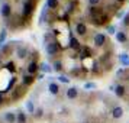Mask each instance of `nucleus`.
I'll return each instance as SVG.
<instances>
[{"instance_id": "f257e3e1", "label": "nucleus", "mask_w": 129, "mask_h": 123, "mask_svg": "<svg viewBox=\"0 0 129 123\" xmlns=\"http://www.w3.org/2000/svg\"><path fill=\"white\" fill-rule=\"evenodd\" d=\"M58 51H59L58 42H57V41L48 42V45H47V54H48V55H55Z\"/></svg>"}, {"instance_id": "f03ea898", "label": "nucleus", "mask_w": 129, "mask_h": 123, "mask_svg": "<svg viewBox=\"0 0 129 123\" xmlns=\"http://www.w3.org/2000/svg\"><path fill=\"white\" fill-rule=\"evenodd\" d=\"M93 42L96 47H103L106 44V35L105 33H96L93 38Z\"/></svg>"}, {"instance_id": "7ed1b4c3", "label": "nucleus", "mask_w": 129, "mask_h": 123, "mask_svg": "<svg viewBox=\"0 0 129 123\" xmlns=\"http://www.w3.org/2000/svg\"><path fill=\"white\" fill-rule=\"evenodd\" d=\"M32 10H34V3L30 0H26L23 3V15L26 18H29L30 15H32Z\"/></svg>"}, {"instance_id": "20e7f679", "label": "nucleus", "mask_w": 129, "mask_h": 123, "mask_svg": "<svg viewBox=\"0 0 129 123\" xmlns=\"http://www.w3.org/2000/svg\"><path fill=\"white\" fill-rule=\"evenodd\" d=\"M5 120H6L7 123H16L18 122V113L6 111V113H5Z\"/></svg>"}, {"instance_id": "39448f33", "label": "nucleus", "mask_w": 129, "mask_h": 123, "mask_svg": "<svg viewBox=\"0 0 129 123\" xmlns=\"http://www.w3.org/2000/svg\"><path fill=\"white\" fill-rule=\"evenodd\" d=\"M76 33L80 35V36L86 35V33H87V26L83 23V22H78V23L76 25Z\"/></svg>"}, {"instance_id": "423d86ee", "label": "nucleus", "mask_w": 129, "mask_h": 123, "mask_svg": "<svg viewBox=\"0 0 129 123\" xmlns=\"http://www.w3.org/2000/svg\"><path fill=\"white\" fill-rule=\"evenodd\" d=\"M39 70V65L36 64V61H30L29 64H28V74L30 75H35L36 72Z\"/></svg>"}, {"instance_id": "0eeeda50", "label": "nucleus", "mask_w": 129, "mask_h": 123, "mask_svg": "<svg viewBox=\"0 0 129 123\" xmlns=\"http://www.w3.org/2000/svg\"><path fill=\"white\" fill-rule=\"evenodd\" d=\"M65 96H67V99H77V96H78V88L77 87H70L67 91H65Z\"/></svg>"}, {"instance_id": "6e6552de", "label": "nucleus", "mask_w": 129, "mask_h": 123, "mask_svg": "<svg viewBox=\"0 0 129 123\" xmlns=\"http://www.w3.org/2000/svg\"><path fill=\"white\" fill-rule=\"evenodd\" d=\"M93 22L96 25H105L106 22H107V16L103 15V13H100V15H97V16H94L93 18Z\"/></svg>"}, {"instance_id": "1a4fd4ad", "label": "nucleus", "mask_w": 129, "mask_h": 123, "mask_svg": "<svg viewBox=\"0 0 129 123\" xmlns=\"http://www.w3.org/2000/svg\"><path fill=\"white\" fill-rule=\"evenodd\" d=\"M112 116H113V119H120V117L123 116V109L120 106L113 107V109H112Z\"/></svg>"}, {"instance_id": "9d476101", "label": "nucleus", "mask_w": 129, "mask_h": 123, "mask_svg": "<svg viewBox=\"0 0 129 123\" xmlns=\"http://www.w3.org/2000/svg\"><path fill=\"white\" fill-rule=\"evenodd\" d=\"M10 15H12V7H10V5H3V7H2V16L3 18H10Z\"/></svg>"}, {"instance_id": "9b49d317", "label": "nucleus", "mask_w": 129, "mask_h": 123, "mask_svg": "<svg viewBox=\"0 0 129 123\" xmlns=\"http://www.w3.org/2000/svg\"><path fill=\"white\" fill-rule=\"evenodd\" d=\"M39 70L42 71V74H49V72H52V67L49 64H47V62H42V64H39Z\"/></svg>"}, {"instance_id": "f8f14e48", "label": "nucleus", "mask_w": 129, "mask_h": 123, "mask_svg": "<svg viewBox=\"0 0 129 123\" xmlns=\"http://www.w3.org/2000/svg\"><path fill=\"white\" fill-rule=\"evenodd\" d=\"M23 94H25V88H23V87H18L15 91H13L12 99H13V100H18V99H20Z\"/></svg>"}, {"instance_id": "ddd939ff", "label": "nucleus", "mask_w": 129, "mask_h": 123, "mask_svg": "<svg viewBox=\"0 0 129 123\" xmlns=\"http://www.w3.org/2000/svg\"><path fill=\"white\" fill-rule=\"evenodd\" d=\"M113 91H115V94H116L117 97H123V96H125V93H126V88H125V86H120V84H119V86H116V87H115V90H113Z\"/></svg>"}, {"instance_id": "4468645a", "label": "nucleus", "mask_w": 129, "mask_h": 123, "mask_svg": "<svg viewBox=\"0 0 129 123\" xmlns=\"http://www.w3.org/2000/svg\"><path fill=\"white\" fill-rule=\"evenodd\" d=\"M119 61L123 67H129V55L128 54H120L119 55Z\"/></svg>"}, {"instance_id": "2eb2a0df", "label": "nucleus", "mask_w": 129, "mask_h": 123, "mask_svg": "<svg viewBox=\"0 0 129 123\" xmlns=\"http://www.w3.org/2000/svg\"><path fill=\"white\" fill-rule=\"evenodd\" d=\"M48 90H49V93H51V94H58L59 93V87H58V84H57V83H49Z\"/></svg>"}, {"instance_id": "dca6fc26", "label": "nucleus", "mask_w": 129, "mask_h": 123, "mask_svg": "<svg viewBox=\"0 0 129 123\" xmlns=\"http://www.w3.org/2000/svg\"><path fill=\"white\" fill-rule=\"evenodd\" d=\"M116 41L120 42V44H125V42L128 41L126 32H117V33H116Z\"/></svg>"}, {"instance_id": "f3484780", "label": "nucleus", "mask_w": 129, "mask_h": 123, "mask_svg": "<svg viewBox=\"0 0 129 123\" xmlns=\"http://www.w3.org/2000/svg\"><path fill=\"white\" fill-rule=\"evenodd\" d=\"M28 122V117H26V113H23V111L20 110L18 111V122L16 123H26Z\"/></svg>"}, {"instance_id": "a211bd4d", "label": "nucleus", "mask_w": 129, "mask_h": 123, "mask_svg": "<svg viewBox=\"0 0 129 123\" xmlns=\"http://www.w3.org/2000/svg\"><path fill=\"white\" fill-rule=\"evenodd\" d=\"M16 84V77H12L10 80H9V83H7V86H6V88H5V91L3 93H6V91H10L13 88V86Z\"/></svg>"}, {"instance_id": "6ab92c4d", "label": "nucleus", "mask_w": 129, "mask_h": 123, "mask_svg": "<svg viewBox=\"0 0 129 123\" xmlns=\"http://www.w3.org/2000/svg\"><path fill=\"white\" fill-rule=\"evenodd\" d=\"M34 80H35V78H34V75L28 74V75L23 77V80H22V81H23L25 86H30V84H34Z\"/></svg>"}, {"instance_id": "aec40b11", "label": "nucleus", "mask_w": 129, "mask_h": 123, "mask_svg": "<svg viewBox=\"0 0 129 123\" xmlns=\"http://www.w3.org/2000/svg\"><path fill=\"white\" fill-rule=\"evenodd\" d=\"M47 6L49 9H57L58 7V0H47Z\"/></svg>"}, {"instance_id": "412c9836", "label": "nucleus", "mask_w": 129, "mask_h": 123, "mask_svg": "<svg viewBox=\"0 0 129 123\" xmlns=\"http://www.w3.org/2000/svg\"><path fill=\"white\" fill-rule=\"evenodd\" d=\"M52 70L57 71V72H59V71L62 70V62H61V61H55V62L52 64Z\"/></svg>"}, {"instance_id": "4be33fe9", "label": "nucleus", "mask_w": 129, "mask_h": 123, "mask_svg": "<svg viewBox=\"0 0 129 123\" xmlns=\"http://www.w3.org/2000/svg\"><path fill=\"white\" fill-rule=\"evenodd\" d=\"M5 68H6V71H10V72H15L16 71V68H15V62H6L5 64Z\"/></svg>"}, {"instance_id": "5701e85b", "label": "nucleus", "mask_w": 129, "mask_h": 123, "mask_svg": "<svg viewBox=\"0 0 129 123\" xmlns=\"http://www.w3.org/2000/svg\"><path fill=\"white\" fill-rule=\"evenodd\" d=\"M26 109H28V111H29V113L35 114L36 109H35V106H34V103H32V101H26Z\"/></svg>"}, {"instance_id": "b1692460", "label": "nucleus", "mask_w": 129, "mask_h": 123, "mask_svg": "<svg viewBox=\"0 0 129 123\" xmlns=\"http://www.w3.org/2000/svg\"><path fill=\"white\" fill-rule=\"evenodd\" d=\"M16 52H18L19 58H25V57H26V54H28V51H26V48H20V47H19Z\"/></svg>"}, {"instance_id": "393cba45", "label": "nucleus", "mask_w": 129, "mask_h": 123, "mask_svg": "<svg viewBox=\"0 0 129 123\" xmlns=\"http://www.w3.org/2000/svg\"><path fill=\"white\" fill-rule=\"evenodd\" d=\"M6 35H7V30L6 29H2V32H0V48H2L3 42H5V39H6Z\"/></svg>"}, {"instance_id": "a878e982", "label": "nucleus", "mask_w": 129, "mask_h": 123, "mask_svg": "<svg viewBox=\"0 0 129 123\" xmlns=\"http://www.w3.org/2000/svg\"><path fill=\"white\" fill-rule=\"evenodd\" d=\"M70 47L71 48H78V47H80V45H78V41H77L74 36H71V38H70Z\"/></svg>"}, {"instance_id": "bb28decb", "label": "nucleus", "mask_w": 129, "mask_h": 123, "mask_svg": "<svg viewBox=\"0 0 129 123\" xmlns=\"http://www.w3.org/2000/svg\"><path fill=\"white\" fill-rule=\"evenodd\" d=\"M80 55H81V58H87V57H91V52L88 48H83V52Z\"/></svg>"}, {"instance_id": "cd10ccee", "label": "nucleus", "mask_w": 129, "mask_h": 123, "mask_svg": "<svg viewBox=\"0 0 129 123\" xmlns=\"http://www.w3.org/2000/svg\"><path fill=\"white\" fill-rule=\"evenodd\" d=\"M84 88L86 90H94V88H97V84L96 83H86L84 84Z\"/></svg>"}, {"instance_id": "c85d7f7f", "label": "nucleus", "mask_w": 129, "mask_h": 123, "mask_svg": "<svg viewBox=\"0 0 129 123\" xmlns=\"http://www.w3.org/2000/svg\"><path fill=\"white\" fill-rule=\"evenodd\" d=\"M115 32H116V26H113V25H109L107 26V33H110V35H115ZM117 33V32H116Z\"/></svg>"}, {"instance_id": "c756f323", "label": "nucleus", "mask_w": 129, "mask_h": 123, "mask_svg": "<svg viewBox=\"0 0 129 123\" xmlns=\"http://www.w3.org/2000/svg\"><path fill=\"white\" fill-rule=\"evenodd\" d=\"M58 80L61 83H64V84H68V83H70V78H68V77H65V75H59Z\"/></svg>"}, {"instance_id": "7c9ffc66", "label": "nucleus", "mask_w": 129, "mask_h": 123, "mask_svg": "<svg viewBox=\"0 0 129 123\" xmlns=\"http://www.w3.org/2000/svg\"><path fill=\"white\" fill-rule=\"evenodd\" d=\"M74 5H76L74 2H70V5H67V13H71L73 10H74V9H73V7H74Z\"/></svg>"}, {"instance_id": "2f4dec72", "label": "nucleus", "mask_w": 129, "mask_h": 123, "mask_svg": "<svg viewBox=\"0 0 129 123\" xmlns=\"http://www.w3.org/2000/svg\"><path fill=\"white\" fill-rule=\"evenodd\" d=\"M42 113H44V110H42V109H36L35 117H42Z\"/></svg>"}, {"instance_id": "473e14b6", "label": "nucleus", "mask_w": 129, "mask_h": 123, "mask_svg": "<svg viewBox=\"0 0 129 123\" xmlns=\"http://www.w3.org/2000/svg\"><path fill=\"white\" fill-rule=\"evenodd\" d=\"M88 3H90V6L93 7V6H96V5H99L100 0H88Z\"/></svg>"}, {"instance_id": "72a5a7b5", "label": "nucleus", "mask_w": 129, "mask_h": 123, "mask_svg": "<svg viewBox=\"0 0 129 123\" xmlns=\"http://www.w3.org/2000/svg\"><path fill=\"white\" fill-rule=\"evenodd\" d=\"M123 23L129 25V13H128V15H125V18H123Z\"/></svg>"}, {"instance_id": "f704fd0d", "label": "nucleus", "mask_w": 129, "mask_h": 123, "mask_svg": "<svg viewBox=\"0 0 129 123\" xmlns=\"http://www.w3.org/2000/svg\"><path fill=\"white\" fill-rule=\"evenodd\" d=\"M3 104V93H2V91H0V106Z\"/></svg>"}, {"instance_id": "c9c22d12", "label": "nucleus", "mask_w": 129, "mask_h": 123, "mask_svg": "<svg viewBox=\"0 0 129 123\" xmlns=\"http://www.w3.org/2000/svg\"><path fill=\"white\" fill-rule=\"evenodd\" d=\"M42 78H44V74H39V75L36 77V80H42Z\"/></svg>"}, {"instance_id": "e433bc0d", "label": "nucleus", "mask_w": 129, "mask_h": 123, "mask_svg": "<svg viewBox=\"0 0 129 123\" xmlns=\"http://www.w3.org/2000/svg\"><path fill=\"white\" fill-rule=\"evenodd\" d=\"M117 3H123V2H126V0H116Z\"/></svg>"}, {"instance_id": "4c0bfd02", "label": "nucleus", "mask_w": 129, "mask_h": 123, "mask_svg": "<svg viewBox=\"0 0 129 123\" xmlns=\"http://www.w3.org/2000/svg\"><path fill=\"white\" fill-rule=\"evenodd\" d=\"M83 123H88V122H83Z\"/></svg>"}]
</instances>
